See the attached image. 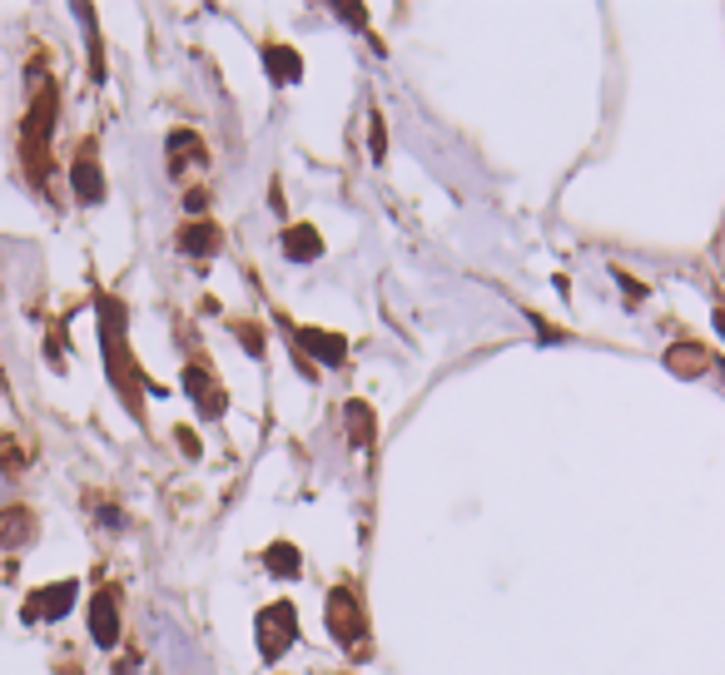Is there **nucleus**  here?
I'll return each instance as SVG.
<instances>
[{
	"mask_svg": "<svg viewBox=\"0 0 725 675\" xmlns=\"http://www.w3.org/2000/svg\"><path fill=\"white\" fill-rule=\"evenodd\" d=\"M293 636H298V626H293V606H289V601L269 606V611H264V621H259V646H264V656L274 661V656L289 646Z\"/></svg>",
	"mask_w": 725,
	"mask_h": 675,
	"instance_id": "nucleus-1",
	"label": "nucleus"
},
{
	"mask_svg": "<svg viewBox=\"0 0 725 675\" xmlns=\"http://www.w3.org/2000/svg\"><path fill=\"white\" fill-rule=\"evenodd\" d=\"M70 601H75V586H70V581H65L60 591H50V596H45V591H35V596H30V606H25V621H40V616H50V621H55V616H65V606H70Z\"/></svg>",
	"mask_w": 725,
	"mask_h": 675,
	"instance_id": "nucleus-2",
	"label": "nucleus"
},
{
	"mask_svg": "<svg viewBox=\"0 0 725 675\" xmlns=\"http://www.w3.org/2000/svg\"><path fill=\"white\" fill-rule=\"evenodd\" d=\"M358 601L348 591H333V636L338 641H358Z\"/></svg>",
	"mask_w": 725,
	"mask_h": 675,
	"instance_id": "nucleus-3",
	"label": "nucleus"
},
{
	"mask_svg": "<svg viewBox=\"0 0 725 675\" xmlns=\"http://www.w3.org/2000/svg\"><path fill=\"white\" fill-rule=\"evenodd\" d=\"M75 194L85 199V204H95L105 189H100V169H95V149H80V159H75Z\"/></svg>",
	"mask_w": 725,
	"mask_h": 675,
	"instance_id": "nucleus-4",
	"label": "nucleus"
},
{
	"mask_svg": "<svg viewBox=\"0 0 725 675\" xmlns=\"http://www.w3.org/2000/svg\"><path fill=\"white\" fill-rule=\"evenodd\" d=\"M298 338H303V343H308V353H318L323 363H343V338H338V333H318V328H303Z\"/></svg>",
	"mask_w": 725,
	"mask_h": 675,
	"instance_id": "nucleus-5",
	"label": "nucleus"
},
{
	"mask_svg": "<svg viewBox=\"0 0 725 675\" xmlns=\"http://www.w3.org/2000/svg\"><path fill=\"white\" fill-rule=\"evenodd\" d=\"M90 616H95V641L100 646H115V601L110 596H95V606H90Z\"/></svg>",
	"mask_w": 725,
	"mask_h": 675,
	"instance_id": "nucleus-6",
	"label": "nucleus"
},
{
	"mask_svg": "<svg viewBox=\"0 0 725 675\" xmlns=\"http://www.w3.org/2000/svg\"><path fill=\"white\" fill-rule=\"evenodd\" d=\"M25 537H30V517H25V512L0 517V541H5V546H25Z\"/></svg>",
	"mask_w": 725,
	"mask_h": 675,
	"instance_id": "nucleus-7",
	"label": "nucleus"
},
{
	"mask_svg": "<svg viewBox=\"0 0 725 675\" xmlns=\"http://www.w3.org/2000/svg\"><path fill=\"white\" fill-rule=\"evenodd\" d=\"M179 244H184L189 254H214V249H219V234H214V229H199V224H194V229H184V239H179Z\"/></svg>",
	"mask_w": 725,
	"mask_h": 675,
	"instance_id": "nucleus-8",
	"label": "nucleus"
},
{
	"mask_svg": "<svg viewBox=\"0 0 725 675\" xmlns=\"http://www.w3.org/2000/svg\"><path fill=\"white\" fill-rule=\"evenodd\" d=\"M269 60H274V75L279 80H298V55L293 50H269Z\"/></svg>",
	"mask_w": 725,
	"mask_h": 675,
	"instance_id": "nucleus-9",
	"label": "nucleus"
},
{
	"mask_svg": "<svg viewBox=\"0 0 725 675\" xmlns=\"http://www.w3.org/2000/svg\"><path fill=\"white\" fill-rule=\"evenodd\" d=\"M284 244H289V254H293V259H308V254H318V239H313L308 229H298V234H289Z\"/></svg>",
	"mask_w": 725,
	"mask_h": 675,
	"instance_id": "nucleus-10",
	"label": "nucleus"
},
{
	"mask_svg": "<svg viewBox=\"0 0 725 675\" xmlns=\"http://www.w3.org/2000/svg\"><path fill=\"white\" fill-rule=\"evenodd\" d=\"M269 566H289V571H293V566H298V556H293L289 546H274V551H269Z\"/></svg>",
	"mask_w": 725,
	"mask_h": 675,
	"instance_id": "nucleus-11",
	"label": "nucleus"
},
{
	"mask_svg": "<svg viewBox=\"0 0 725 675\" xmlns=\"http://www.w3.org/2000/svg\"><path fill=\"white\" fill-rule=\"evenodd\" d=\"M716 328H721V333H725V303H721V308H716Z\"/></svg>",
	"mask_w": 725,
	"mask_h": 675,
	"instance_id": "nucleus-12",
	"label": "nucleus"
}]
</instances>
